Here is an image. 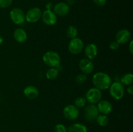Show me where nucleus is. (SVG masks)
I'll return each instance as SVG.
<instances>
[{"label": "nucleus", "mask_w": 133, "mask_h": 132, "mask_svg": "<svg viewBox=\"0 0 133 132\" xmlns=\"http://www.w3.org/2000/svg\"><path fill=\"white\" fill-rule=\"evenodd\" d=\"M92 82L96 88L99 90L109 89L112 84V79L108 74L103 72H97L92 77Z\"/></svg>", "instance_id": "obj_1"}, {"label": "nucleus", "mask_w": 133, "mask_h": 132, "mask_svg": "<svg viewBox=\"0 0 133 132\" xmlns=\"http://www.w3.org/2000/svg\"><path fill=\"white\" fill-rule=\"evenodd\" d=\"M42 59L44 63L49 67L57 68L61 65V56L58 53L55 51H47L43 55Z\"/></svg>", "instance_id": "obj_2"}, {"label": "nucleus", "mask_w": 133, "mask_h": 132, "mask_svg": "<svg viewBox=\"0 0 133 132\" xmlns=\"http://www.w3.org/2000/svg\"><path fill=\"white\" fill-rule=\"evenodd\" d=\"M109 93L112 98L116 100L122 99L124 96L125 89L123 85L119 82L112 83L109 87Z\"/></svg>", "instance_id": "obj_3"}, {"label": "nucleus", "mask_w": 133, "mask_h": 132, "mask_svg": "<svg viewBox=\"0 0 133 132\" xmlns=\"http://www.w3.org/2000/svg\"><path fill=\"white\" fill-rule=\"evenodd\" d=\"M102 93L101 91L96 87L90 89L86 93L85 98L87 102L90 104H97L101 100Z\"/></svg>", "instance_id": "obj_4"}, {"label": "nucleus", "mask_w": 133, "mask_h": 132, "mask_svg": "<svg viewBox=\"0 0 133 132\" xmlns=\"http://www.w3.org/2000/svg\"><path fill=\"white\" fill-rule=\"evenodd\" d=\"M10 18L12 21L16 25H21L25 20V14L19 8H14L10 12Z\"/></svg>", "instance_id": "obj_5"}, {"label": "nucleus", "mask_w": 133, "mask_h": 132, "mask_svg": "<svg viewBox=\"0 0 133 132\" xmlns=\"http://www.w3.org/2000/svg\"><path fill=\"white\" fill-rule=\"evenodd\" d=\"M99 111L97 106L95 104H90L85 107L84 109V116L88 122H93L96 120L99 115Z\"/></svg>", "instance_id": "obj_6"}, {"label": "nucleus", "mask_w": 133, "mask_h": 132, "mask_svg": "<svg viewBox=\"0 0 133 132\" xmlns=\"http://www.w3.org/2000/svg\"><path fill=\"white\" fill-rule=\"evenodd\" d=\"M84 49V43L81 39L75 38L71 39L68 44V50L71 54H78L81 53Z\"/></svg>", "instance_id": "obj_7"}, {"label": "nucleus", "mask_w": 133, "mask_h": 132, "mask_svg": "<svg viewBox=\"0 0 133 132\" xmlns=\"http://www.w3.org/2000/svg\"><path fill=\"white\" fill-rule=\"evenodd\" d=\"M63 115L69 120H74L78 118L79 115V108L74 105L70 104L65 106L63 109Z\"/></svg>", "instance_id": "obj_8"}, {"label": "nucleus", "mask_w": 133, "mask_h": 132, "mask_svg": "<svg viewBox=\"0 0 133 132\" xmlns=\"http://www.w3.org/2000/svg\"><path fill=\"white\" fill-rule=\"evenodd\" d=\"M41 10L38 7H34L27 12L25 14V20L29 23H36L41 18Z\"/></svg>", "instance_id": "obj_9"}, {"label": "nucleus", "mask_w": 133, "mask_h": 132, "mask_svg": "<svg viewBox=\"0 0 133 132\" xmlns=\"http://www.w3.org/2000/svg\"><path fill=\"white\" fill-rule=\"evenodd\" d=\"M79 67L83 74L87 75L92 73L94 69V65L91 60L88 58H83L79 63Z\"/></svg>", "instance_id": "obj_10"}, {"label": "nucleus", "mask_w": 133, "mask_h": 132, "mask_svg": "<svg viewBox=\"0 0 133 132\" xmlns=\"http://www.w3.org/2000/svg\"><path fill=\"white\" fill-rule=\"evenodd\" d=\"M42 19L45 25L48 26L54 25L57 21V16L53 10H45L42 13Z\"/></svg>", "instance_id": "obj_11"}, {"label": "nucleus", "mask_w": 133, "mask_h": 132, "mask_svg": "<svg viewBox=\"0 0 133 132\" xmlns=\"http://www.w3.org/2000/svg\"><path fill=\"white\" fill-rule=\"evenodd\" d=\"M131 38V32L125 28L119 30L116 35V41L119 44L127 43L130 41Z\"/></svg>", "instance_id": "obj_12"}, {"label": "nucleus", "mask_w": 133, "mask_h": 132, "mask_svg": "<svg viewBox=\"0 0 133 132\" xmlns=\"http://www.w3.org/2000/svg\"><path fill=\"white\" fill-rule=\"evenodd\" d=\"M70 6L66 3L61 2L53 6V11L55 14L58 16H65L70 12Z\"/></svg>", "instance_id": "obj_13"}, {"label": "nucleus", "mask_w": 133, "mask_h": 132, "mask_svg": "<svg viewBox=\"0 0 133 132\" xmlns=\"http://www.w3.org/2000/svg\"><path fill=\"white\" fill-rule=\"evenodd\" d=\"M97 108L99 113L103 115H109L112 111V105L110 102L105 100H100L97 103Z\"/></svg>", "instance_id": "obj_14"}, {"label": "nucleus", "mask_w": 133, "mask_h": 132, "mask_svg": "<svg viewBox=\"0 0 133 132\" xmlns=\"http://www.w3.org/2000/svg\"><path fill=\"white\" fill-rule=\"evenodd\" d=\"M84 54L87 58L89 60H93L97 56L98 53V49L96 44L89 43L84 48Z\"/></svg>", "instance_id": "obj_15"}, {"label": "nucleus", "mask_w": 133, "mask_h": 132, "mask_svg": "<svg viewBox=\"0 0 133 132\" xmlns=\"http://www.w3.org/2000/svg\"><path fill=\"white\" fill-rule=\"evenodd\" d=\"M23 94L28 99H35L39 94L38 89L34 85H27L23 89Z\"/></svg>", "instance_id": "obj_16"}, {"label": "nucleus", "mask_w": 133, "mask_h": 132, "mask_svg": "<svg viewBox=\"0 0 133 132\" xmlns=\"http://www.w3.org/2000/svg\"><path fill=\"white\" fill-rule=\"evenodd\" d=\"M13 37L17 42L23 43L27 40V35L24 30L21 28H18L14 31Z\"/></svg>", "instance_id": "obj_17"}, {"label": "nucleus", "mask_w": 133, "mask_h": 132, "mask_svg": "<svg viewBox=\"0 0 133 132\" xmlns=\"http://www.w3.org/2000/svg\"><path fill=\"white\" fill-rule=\"evenodd\" d=\"M68 132H87V128L81 123H75L70 126Z\"/></svg>", "instance_id": "obj_18"}, {"label": "nucleus", "mask_w": 133, "mask_h": 132, "mask_svg": "<svg viewBox=\"0 0 133 132\" xmlns=\"http://www.w3.org/2000/svg\"><path fill=\"white\" fill-rule=\"evenodd\" d=\"M59 74V71L55 67H50L45 73V76L48 80H53L57 78Z\"/></svg>", "instance_id": "obj_19"}, {"label": "nucleus", "mask_w": 133, "mask_h": 132, "mask_svg": "<svg viewBox=\"0 0 133 132\" xmlns=\"http://www.w3.org/2000/svg\"><path fill=\"white\" fill-rule=\"evenodd\" d=\"M133 82V75L132 73H126L123 75L121 79V83L125 85H132Z\"/></svg>", "instance_id": "obj_20"}, {"label": "nucleus", "mask_w": 133, "mask_h": 132, "mask_svg": "<svg viewBox=\"0 0 133 132\" xmlns=\"http://www.w3.org/2000/svg\"><path fill=\"white\" fill-rule=\"evenodd\" d=\"M66 34L69 38L74 39L75 38H77L78 34L77 29L73 25H70L68 27L67 31H66Z\"/></svg>", "instance_id": "obj_21"}, {"label": "nucleus", "mask_w": 133, "mask_h": 132, "mask_svg": "<svg viewBox=\"0 0 133 132\" xmlns=\"http://www.w3.org/2000/svg\"><path fill=\"white\" fill-rule=\"evenodd\" d=\"M96 120L97 124L101 126H105L109 123V118H108V116L105 115H103V114L99 115Z\"/></svg>", "instance_id": "obj_22"}, {"label": "nucleus", "mask_w": 133, "mask_h": 132, "mask_svg": "<svg viewBox=\"0 0 133 132\" xmlns=\"http://www.w3.org/2000/svg\"><path fill=\"white\" fill-rule=\"evenodd\" d=\"M87 100H86L85 97H77L76 99L75 100L74 102V106H76L77 108H81V107H84L87 104Z\"/></svg>", "instance_id": "obj_23"}, {"label": "nucleus", "mask_w": 133, "mask_h": 132, "mask_svg": "<svg viewBox=\"0 0 133 132\" xmlns=\"http://www.w3.org/2000/svg\"><path fill=\"white\" fill-rule=\"evenodd\" d=\"M87 76L84 74H79L77 76H76L75 78V81L78 84H83L87 81Z\"/></svg>", "instance_id": "obj_24"}, {"label": "nucleus", "mask_w": 133, "mask_h": 132, "mask_svg": "<svg viewBox=\"0 0 133 132\" xmlns=\"http://www.w3.org/2000/svg\"><path fill=\"white\" fill-rule=\"evenodd\" d=\"M12 0H0V8L6 9L12 5Z\"/></svg>", "instance_id": "obj_25"}, {"label": "nucleus", "mask_w": 133, "mask_h": 132, "mask_svg": "<svg viewBox=\"0 0 133 132\" xmlns=\"http://www.w3.org/2000/svg\"><path fill=\"white\" fill-rule=\"evenodd\" d=\"M55 132H68L67 128L62 124H58L55 126L54 129Z\"/></svg>", "instance_id": "obj_26"}, {"label": "nucleus", "mask_w": 133, "mask_h": 132, "mask_svg": "<svg viewBox=\"0 0 133 132\" xmlns=\"http://www.w3.org/2000/svg\"><path fill=\"white\" fill-rule=\"evenodd\" d=\"M119 45L120 44L118 43L116 41H112V42H110L109 47H110V49L112 50H116L119 49Z\"/></svg>", "instance_id": "obj_27"}, {"label": "nucleus", "mask_w": 133, "mask_h": 132, "mask_svg": "<svg viewBox=\"0 0 133 132\" xmlns=\"http://www.w3.org/2000/svg\"><path fill=\"white\" fill-rule=\"evenodd\" d=\"M93 1L97 6H103L107 3V0H93Z\"/></svg>", "instance_id": "obj_28"}, {"label": "nucleus", "mask_w": 133, "mask_h": 132, "mask_svg": "<svg viewBox=\"0 0 133 132\" xmlns=\"http://www.w3.org/2000/svg\"><path fill=\"white\" fill-rule=\"evenodd\" d=\"M129 50L131 54H133V41L131 40L129 44Z\"/></svg>", "instance_id": "obj_29"}, {"label": "nucleus", "mask_w": 133, "mask_h": 132, "mask_svg": "<svg viewBox=\"0 0 133 132\" xmlns=\"http://www.w3.org/2000/svg\"><path fill=\"white\" fill-rule=\"evenodd\" d=\"M127 91L130 95H132L133 94V86L132 85H129V87L127 89Z\"/></svg>", "instance_id": "obj_30"}, {"label": "nucleus", "mask_w": 133, "mask_h": 132, "mask_svg": "<svg viewBox=\"0 0 133 132\" xmlns=\"http://www.w3.org/2000/svg\"><path fill=\"white\" fill-rule=\"evenodd\" d=\"M45 8H46V10H52V9H53V5H52L51 3L49 2V3H48L46 5H45Z\"/></svg>", "instance_id": "obj_31"}, {"label": "nucleus", "mask_w": 133, "mask_h": 132, "mask_svg": "<svg viewBox=\"0 0 133 132\" xmlns=\"http://www.w3.org/2000/svg\"><path fill=\"white\" fill-rule=\"evenodd\" d=\"M75 0H66V3L68 5H72L75 3Z\"/></svg>", "instance_id": "obj_32"}, {"label": "nucleus", "mask_w": 133, "mask_h": 132, "mask_svg": "<svg viewBox=\"0 0 133 132\" xmlns=\"http://www.w3.org/2000/svg\"><path fill=\"white\" fill-rule=\"evenodd\" d=\"M3 42V38L2 36H1V34H0V45L2 44V43Z\"/></svg>", "instance_id": "obj_33"}]
</instances>
